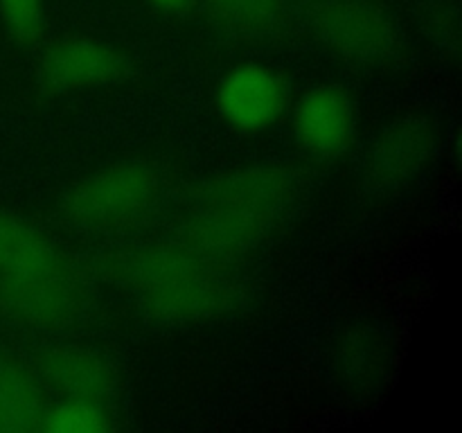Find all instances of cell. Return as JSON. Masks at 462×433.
<instances>
[{
	"label": "cell",
	"mask_w": 462,
	"mask_h": 433,
	"mask_svg": "<svg viewBox=\"0 0 462 433\" xmlns=\"http://www.w3.org/2000/svg\"><path fill=\"white\" fill-rule=\"evenodd\" d=\"M300 194L302 174L289 162L221 171L189 189L174 237L230 266L264 246L296 210Z\"/></svg>",
	"instance_id": "6da1fadb"
},
{
	"label": "cell",
	"mask_w": 462,
	"mask_h": 433,
	"mask_svg": "<svg viewBox=\"0 0 462 433\" xmlns=\"http://www.w3.org/2000/svg\"><path fill=\"white\" fill-rule=\"evenodd\" d=\"M99 278L162 325H201L237 309L242 287L228 264L179 237L149 239L102 253Z\"/></svg>",
	"instance_id": "7a4b0ae2"
},
{
	"label": "cell",
	"mask_w": 462,
	"mask_h": 433,
	"mask_svg": "<svg viewBox=\"0 0 462 433\" xmlns=\"http://www.w3.org/2000/svg\"><path fill=\"white\" fill-rule=\"evenodd\" d=\"M90 300L84 266L39 226L0 207V316L32 332L61 334L86 318Z\"/></svg>",
	"instance_id": "3957f363"
},
{
	"label": "cell",
	"mask_w": 462,
	"mask_h": 433,
	"mask_svg": "<svg viewBox=\"0 0 462 433\" xmlns=\"http://www.w3.org/2000/svg\"><path fill=\"white\" fill-rule=\"evenodd\" d=\"M165 180L144 161H120L72 183L59 201L63 219L90 235H125L147 224L162 206Z\"/></svg>",
	"instance_id": "277c9868"
},
{
	"label": "cell",
	"mask_w": 462,
	"mask_h": 433,
	"mask_svg": "<svg viewBox=\"0 0 462 433\" xmlns=\"http://www.w3.org/2000/svg\"><path fill=\"white\" fill-rule=\"evenodd\" d=\"M307 25L323 48L356 66H379L400 52L395 23L370 0H316Z\"/></svg>",
	"instance_id": "5b68a950"
},
{
	"label": "cell",
	"mask_w": 462,
	"mask_h": 433,
	"mask_svg": "<svg viewBox=\"0 0 462 433\" xmlns=\"http://www.w3.org/2000/svg\"><path fill=\"white\" fill-rule=\"evenodd\" d=\"M131 70V59L111 43L90 36H61L39 54L36 79L48 95H72L120 84Z\"/></svg>",
	"instance_id": "8992f818"
},
{
	"label": "cell",
	"mask_w": 462,
	"mask_h": 433,
	"mask_svg": "<svg viewBox=\"0 0 462 433\" xmlns=\"http://www.w3.org/2000/svg\"><path fill=\"white\" fill-rule=\"evenodd\" d=\"M438 126L431 117L411 113L383 126L373 140L361 167L368 192L386 194L418 179L438 152Z\"/></svg>",
	"instance_id": "52a82bcc"
},
{
	"label": "cell",
	"mask_w": 462,
	"mask_h": 433,
	"mask_svg": "<svg viewBox=\"0 0 462 433\" xmlns=\"http://www.w3.org/2000/svg\"><path fill=\"white\" fill-rule=\"evenodd\" d=\"M221 120L239 134H262L282 120L291 108L287 77L266 63H239L221 77L215 93Z\"/></svg>",
	"instance_id": "ba28073f"
},
{
	"label": "cell",
	"mask_w": 462,
	"mask_h": 433,
	"mask_svg": "<svg viewBox=\"0 0 462 433\" xmlns=\"http://www.w3.org/2000/svg\"><path fill=\"white\" fill-rule=\"evenodd\" d=\"M291 113V131L298 147L319 161L346 156L356 140L359 117L352 95L338 84H319L307 90Z\"/></svg>",
	"instance_id": "9c48e42d"
},
{
	"label": "cell",
	"mask_w": 462,
	"mask_h": 433,
	"mask_svg": "<svg viewBox=\"0 0 462 433\" xmlns=\"http://www.w3.org/2000/svg\"><path fill=\"white\" fill-rule=\"evenodd\" d=\"M48 395L59 400H88L113 406L120 392V373L111 359L75 343L50 345L34 359Z\"/></svg>",
	"instance_id": "30bf717a"
},
{
	"label": "cell",
	"mask_w": 462,
	"mask_h": 433,
	"mask_svg": "<svg viewBox=\"0 0 462 433\" xmlns=\"http://www.w3.org/2000/svg\"><path fill=\"white\" fill-rule=\"evenodd\" d=\"M48 406L34 361L0 343V433L39 431Z\"/></svg>",
	"instance_id": "8fae6325"
},
{
	"label": "cell",
	"mask_w": 462,
	"mask_h": 433,
	"mask_svg": "<svg viewBox=\"0 0 462 433\" xmlns=\"http://www.w3.org/2000/svg\"><path fill=\"white\" fill-rule=\"evenodd\" d=\"M212 21L239 41L273 36L284 21V0H208Z\"/></svg>",
	"instance_id": "7c38bea8"
},
{
	"label": "cell",
	"mask_w": 462,
	"mask_h": 433,
	"mask_svg": "<svg viewBox=\"0 0 462 433\" xmlns=\"http://www.w3.org/2000/svg\"><path fill=\"white\" fill-rule=\"evenodd\" d=\"M116 427L113 409L88 400L50 401L39 431L48 433H106Z\"/></svg>",
	"instance_id": "4fadbf2b"
},
{
	"label": "cell",
	"mask_w": 462,
	"mask_h": 433,
	"mask_svg": "<svg viewBox=\"0 0 462 433\" xmlns=\"http://www.w3.org/2000/svg\"><path fill=\"white\" fill-rule=\"evenodd\" d=\"M0 18L16 43H39L45 18L43 0H0Z\"/></svg>",
	"instance_id": "5bb4252c"
},
{
	"label": "cell",
	"mask_w": 462,
	"mask_h": 433,
	"mask_svg": "<svg viewBox=\"0 0 462 433\" xmlns=\"http://www.w3.org/2000/svg\"><path fill=\"white\" fill-rule=\"evenodd\" d=\"M379 350L368 334H350L341 350V368L350 379L370 377L377 373Z\"/></svg>",
	"instance_id": "9a60e30c"
},
{
	"label": "cell",
	"mask_w": 462,
	"mask_h": 433,
	"mask_svg": "<svg viewBox=\"0 0 462 433\" xmlns=\"http://www.w3.org/2000/svg\"><path fill=\"white\" fill-rule=\"evenodd\" d=\"M153 5H158L161 9H167V12H183V9L189 7L192 0H152Z\"/></svg>",
	"instance_id": "2e32d148"
}]
</instances>
